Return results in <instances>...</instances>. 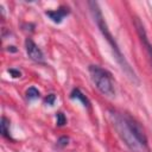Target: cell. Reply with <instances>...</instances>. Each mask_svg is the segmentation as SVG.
Here are the masks:
<instances>
[{"mask_svg": "<svg viewBox=\"0 0 152 152\" xmlns=\"http://www.w3.org/2000/svg\"><path fill=\"white\" fill-rule=\"evenodd\" d=\"M56 118H57V125H58V126H64V125L66 124V118L64 116L63 113H61V112L57 113Z\"/></svg>", "mask_w": 152, "mask_h": 152, "instance_id": "10", "label": "cell"}, {"mask_svg": "<svg viewBox=\"0 0 152 152\" xmlns=\"http://www.w3.org/2000/svg\"><path fill=\"white\" fill-rule=\"evenodd\" d=\"M89 7H90V12H91V14H93V18H94V20H95L97 27L100 28L101 33L103 34V37L106 38V40L108 42V44L110 45V48H112V50H113V53H114V57H115L118 64H119L120 68L125 71V74L129 77L131 81H133L134 83H139V81H138V78H137V75H135L134 70L132 69V66L129 65V63L126 61L125 56L121 53V51H120V49H119V46H118L115 39L113 38L110 31L108 30L107 23H106V20L103 19V15H102V13H101V10H100L97 2L89 1Z\"/></svg>", "mask_w": 152, "mask_h": 152, "instance_id": "2", "label": "cell"}, {"mask_svg": "<svg viewBox=\"0 0 152 152\" xmlns=\"http://www.w3.org/2000/svg\"><path fill=\"white\" fill-rule=\"evenodd\" d=\"M8 72H10L13 77H20V76H21L20 71H19V70H15V69H10V70H8Z\"/></svg>", "mask_w": 152, "mask_h": 152, "instance_id": "13", "label": "cell"}, {"mask_svg": "<svg viewBox=\"0 0 152 152\" xmlns=\"http://www.w3.org/2000/svg\"><path fill=\"white\" fill-rule=\"evenodd\" d=\"M25 49H26L27 56L32 61L38 62V63H43L44 62V53H43V51L38 48V45L31 38H27L25 40Z\"/></svg>", "mask_w": 152, "mask_h": 152, "instance_id": "4", "label": "cell"}, {"mask_svg": "<svg viewBox=\"0 0 152 152\" xmlns=\"http://www.w3.org/2000/svg\"><path fill=\"white\" fill-rule=\"evenodd\" d=\"M135 27H137V31H138V34H139V38L147 52V56H148V59L151 62V65H152V44L150 43L148 38H147V34H146V31H145V27L144 25L137 19L135 20Z\"/></svg>", "mask_w": 152, "mask_h": 152, "instance_id": "5", "label": "cell"}, {"mask_svg": "<svg viewBox=\"0 0 152 152\" xmlns=\"http://www.w3.org/2000/svg\"><path fill=\"white\" fill-rule=\"evenodd\" d=\"M0 129H1V134L2 137L11 139V132H10V120L6 116L1 118V122H0Z\"/></svg>", "mask_w": 152, "mask_h": 152, "instance_id": "8", "label": "cell"}, {"mask_svg": "<svg viewBox=\"0 0 152 152\" xmlns=\"http://www.w3.org/2000/svg\"><path fill=\"white\" fill-rule=\"evenodd\" d=\"M69 8L68 7H64V6H61L58 10H53V11H46L45 14L56 24H59L62 23V20L69 14Z\"/></svg>", "mask_w": 152, "mask_h": 152, "instance_id": "6", "label": "cell"}, {"mask_svg": "<svg viewBox=\"0 0 152 152\" xmlns=\"http://www.w3.org/2000/svg\"><path fill=\"white\" fill-rule=\"evenodd\" d=\"M68 141H69V139H68L66 137H61V138L58 139V145H59V146H65V145L68 144Z\"/></svg>", "mask_w": 152, "mask_h": 152, "instance_id": "12", "label": "cell"}, {"mask_svg": "<svg viewBox=\"0 0 152 152\" xmlns=\"http://www.w3.org/2000/svg\"><path fill=\"white\" fill-rule=\"evenodd\" d=\"M55 100H56V96H55L53 94H49V95L45 97V103H48L49 106H53Z\"/></svg>", "mask_w": 152, "mask_h": 152, "instance_id": "11", "label": "cell"}, {"mask_svg": "<svg viewBox=\"0 0 152 152\" xmlns=\"http://www.w3.org/2000/svg\"><path fill=\"white\" fill-rule=\"evenodd\" d=\"M38 96H39V91H38L37 88L30 87V88L26 90V97H27L28 100H34V99H37Z\"/></svg>", "mask_w": 152, "mask_h": 152, "instance_id": "9", "label": "cell"}, {"mask_svg": "<svg viewBox=\"0 0 152 152\" xmlns=\"http://www.w3.org/2000/svg\"><path fill=\"white\" fill-rule=\"evenodd\" d=\"M70 97H71V99H76V100H78V101L83 104V107H86V108H89V106H90V102H89L88 97H87V96H86L78 88L72 89V91H71V94H70Z\"/></svg>", "mask_w": 152, "mask_h": 152, "instance_id": "7", "label": "cell"}, {"mask_svg": "<svg viewBox=\"0 0 152 152\" xmlns=\"http://www.w3.org/2000/svg\"><path fill=\"white\" fill-rule=\"evenodd\" d=\"M109 116L119 137L132 152H148L146 134L134 119L115 110H110Z\"/></svg>", "mask_w": 152, "mask_h": 152, "instance_id": "1", "label": "cell"}, {"mask_svg": "<svg viewBox=\"0 0 152 152\" xmlns=\"http://www.w3.org/2000/svg\"><path fill=\"white\" fill-rule=\"evenodd\" d=\"M89 74L93 83L95 87L106 96H114L115 95V87L112 75L108 70L99 66V65H90Z\"/></svg>", "mask_w": 152, "mask_h": 152, "instance_id": "3", "label": "cell"}]
</instances>
